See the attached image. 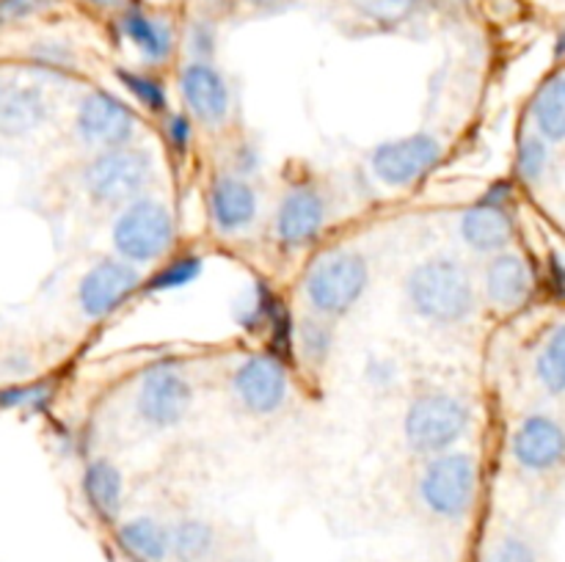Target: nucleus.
Instances as JSON below:
<instances>
[{
	"label": "nucleus",
	"instance_id": "nucleus-1",
	"mask_svg": "<svg viewBox=\"0 0 565 562\" xmlns=\"http://www.w3.org/2000/svg\"><path fill=\"white\" fill-rule=\"evenodd\" d=\"M403 301L417 323L441 334L469 325L480 309L472 268L445 251L428 253L408 268L403 275Z\"/></svg>",
	"mask_w": 565,
	"mask_h": 562
},
{
	"label": "nucleus",
	"instance_id": "nucleus-2",
	"mask_svg": "<svg viewBox=\"0 0 565 562\" xmlns=\"http://www.w3.org/2000/svg\"><path fill=\"white\" fill-rule=\"evenodd\" d=\"M152 187H158V154L143 141L83 152L72 169V193L92 213L114 215Z\"/></svg>",
	"mask_w": 565,
	"mask_h": 562
},
{
	"label": "nucleus",
	"instance_id": "nucleus-3",
	"mask_svg": "<svg viewBox=\"0 0 565 562\" xmlns=\"http://www.w3.org/2000/svg\"><path fill=\"white\" fill-rule=\"evenodd\" d=\"M373 281L370 259L356 246H329L315 253L298 279L303 312L337 325L356 312Z\"/></svg>",
	"mask_w": 565,
	"mask_h": 562
},
{
	"label": "nucleus",
	"instance_id": "nucleus-4",
	"mask_svg": "<svg viewBox=\"0 0 565 562\" xmlns=\"http://www.w3.org/2000/svg\"><path fill=\"white\" fill-rule=\"evenodd\" d=\"M177 215L169 198L152 187L110 215V251L132 268H158L174 253Z\"/></svg>",
	"mask_w": 565,
	"mask_h": 562
},
{
	"label": "nucleus",
	"instance_id": "nucleus-5",
	"mask_svg": "<svg viewBox=\"0 0 565 562\" xmlns=\"http://www.w3.org/2000/svg\"><path fill=\"white\" fill-rule=\"evenodd\" d=\"M472 402L461 391L430 386L419 389L403 411V441L419 461L456 450L472 430Z\"/></svg>",
	"mask_w": 565,
	"mask_h": 562
},
{
	"label": "nucleus",
	"instance_id": "nucleus-6",
	"mask_svg": "<svg viewBox=\"0 0 565 562\" xmlns=\"http://www.w3.org/2000/svg\"><path fill=\"white\" fill-rule=\"evenodd\" d=\"M417 499L441 521H461L472 512L480 490V468L472 452L447 450L423 457L417 472Z\"/></svg>",
	"mask_w": 565,
	"mask_h": 562
},
{
	"label": "nucleus",
	"instance_id": "nucleus-7",
	"mask_svg": "<svg viewBox=\"0 0 565 562\" xmlns=\"http://www.w3.org/2000/svg\"><path fill=\"white\" fill-rule=\"evenodd\" d=\"M331 220V193L318 176L301 174L287 182L270 213V240L281 253L309 251Z\"/></svg>",
	"mask_w": 565,
	"mask_h": 562
},
{
	"label": "nucleus",
	"instance_id": "nucleus-8",
	"mask_svg": "<svg viewBox=\"0 0 565 562\" xmlns=\"http://www.w3.org/2000/svg\"><path fill=\"white\" fill-rule=\"evenodd\" d=\"M196 406V386L177 364L143 369L132 389V417L152 433H166L185 422Z\"/></svg>",
	"mask_w": 565,
	"mask_h": 562
},
{
	"label": "nucleus",
	"instance_id": "nucleus-9",
	"mask_svg": "<svg viewBox=\"0 0 565 562\" xmlns=\"http://www.w3.org/2000/svg\"><path fill=\"white\" fill-rule=\"evenodd\" d=\"M72 136L83 152L143 141V121L127 99L105 88H88L72 108Z\"/></svg>",
	"mask_w": 565,
	"mask_h": 562
},
{
	"label": "nucleus",
	"instance_id": "nucleus-10",
	"mask_svg": "<svg viewBox=\"0 0 565 562\" xmlns=\"http://www.w3.org/2000/svg\"><path fill=\"white\" fill-rule=\"evenodd\" d=\"M182 114L207 136H224L235 121V91L210 58H191L177 69Z\"/></svg>",
	"mask_w": 565,
	"mask_h": 562
},
{
	"label": "nucleus",
	"instance_id": "nucleus-11",
	"mask_svg": "<svg viewBox=\"0 0 565 562\" xmlns=\"http://www.w3.org/2000/svg\"><path fill=\"white\" fill-rule=\"evenodd\" d=\"M447 154V143L439 132L417 130L408 136L381 141L370 152V174L390 191H408L434 174Z\"/></svg>",
	"mask_w": 565,
	"mask_h": 562
},
{
	"label": "nucleus",
	"instance_id": "nucleus-12",
	"mask_svg": "<svg viewBox=\"0 0 565 562\" xmlns=\"http://www.w3.org/2000/svg\"><path fill=\"white\" fill-rule=\"evenodd\" d=\"M204 213L210 229L226 240L252 235L263 215V196L254 176L241 174L230 165L215 169L204 187Z\"/></svg>",
	"mask_w": 565,
	"mask_h": 562
},
{
	"label": "nucleus",
	"instance_id": "nucleus-13",
	"mask_svg": "<svg viewBox=\"0 0 565 562\" xmlns=\"http://www.w3.org/2000/svg\"><path fill=\"white\" fill-rule=\"evenodd\" d=\"M290 375L270 353H246L230 369V395L246 417L270 419L290 402Z\"/></svg>",
	"mask_w": 565,
	"mask_h": 562
},
{
	"label": "nucleus",
	"instance_id": "nucleus-14",
	"mask_svg": "<svg viewBox=\"0 0 565 562\" xmlns=\"http://www.w3.org/2000/svg\"><path fill=\"white\" fill-rule=\"evenodd\" d=\"M143 284V270L132 268L119 257H99L81 273L75 287L77 312L86 323H103L119 312L138 287Z\"/></svg>",
	"mask_w": 565,
	"mask_h": 562
},
{
	"label": "nucleus",
	"instance_id": "nucleus-15",
	"mask_svg": "<svg viewBox=\"0 0 565 562\" xmlns=\"http://www.w3.org/2000/svg\"><path fill=\"white\" fill-rule=\"evenodd\" d=\"M533 292V270L516 251H500L486 257L478 281V295L494 312H516Z\"/></svg>",
	"mask_w": 565,
	"mask_h": 562
},
{
	"label": "nucleus",
	"instance_id": "nucleus-16",
	"mask_svg": "<svg viewBox=\"0 0 565 562\" xmlns=\"http://www.w3.org/2000/svg\"><path fill=\"white\" fill-rule=\"evenodd\" d=\"M511 455L524 472H552L565 461V428L544 413L524 417L511 435Z\"/></svg>",
	"mask_w": 565,
	"mask_h": 562
},
{
	"label": "nucleus",
	"instance_id": "nucleus-17",
	"mask_svg": "<svg viewBox=\"0 0 565 562\" xmlns=\"http://www.w3.org/2000/svg\"><path fill=\"white\" fill-rule=\"evenodd\" d=\"M53 119V99L39 83H0V136L25 138Z\"/></svg>",
	"mask_w": 565,
	"mask_h": 562
},
{
	"label": "nucleus",
	"instance_id": "nucleus-18",
	"mask_svg": "<svg viewBox=\"0 0 565 562\" xmlns=\"http://www.w3.org/2000/svg\"><path fill=\"white\" fill-rule=\"evenodd\" d=\"M458 240L478 257H491L511 246L513 220L505 207L494 202H478L461 209L456 220Z\"/></svg>",
	"mask_w": 565,
	"mask_h": 562
},
{
	"label": "nucleus",
	"instance_id": "nucleus-19",
	"mask_svg": "<svg viewBox=\"0 0 565 562\" xmlns=\"http://www.w3.org/2000/svg\"><path fill=\"white\" fill-rule=\"evenodd\" d=\"M119 25L127 42L138 50V55H141V61L149 69L166 64L171 53H174V31L160 17L143 14L138 9H127L121 14Z\"/></svg>",
	"mask_w": 565,
	"mask_h": 562
},
{
	"label": "nucleus",
	"instance_id": "nucleus-20",
	"mask_svg": "<svg viewBox=\"0 0 565 562\" xmlns=\"http://www.w3.org/2000/svg\"><path fill=\"white\" fill-rule=\"evenodd\" d=\"M83 494L103 521H116L125 501V474L108 457H97L83 472Z\"/></svg>",
	"mask_w": 565,
	"mask_h": 562
},
{
	"label": "nucleus",
	"instance_id": "nucleus-21",
	"mask_svg": "<svg viewBox=\"0 0 565 562\" xmlns=\"http://www.w3.org/2000/svg\"><path fill=\"white\" fill-rule=\"evenodd\" d=\"M119 543L138 562L169 560V527L152 516H136L119 523Z\"/></svg>",
	"mask_w": 565,
	"mask_h": 562
},
{
	"label": "nucleus",
	"instance_id": "nucleus-22",
	"mask_svg": "<svg viewBox=\"0 0 565 562\" xmlns=\"http://www.w3.org/2000/svg\"><path fill=\"white\" fill-rule=\"evenodd\" d=\"M530 116H533L535 132L546 143L565 141V75L552 77L539 88L530 105Z\"/></svg>",
	"mask_w": 565,
	"mask_h": 562
},
{
	"label": "nucleus",
	"instance_id": "nucleus-23",
	"mask_svg": "<svg viewBox=\"0 0 565 562\" xmlns=\"http://www.w3.org/2000/svg\"><path fill=\"white\" fill-rule=\"evenodd\" d=\"M215 549L213 523L202 518H180L169 527V556L177 562H204Z\"/></svg>",
	"mask_w": 565,
	"mask_h": 562
},
{
	"label": "nucleus",
	"instance_id": "nucleus-24",
	"mask_svg": "<svg viewBox=\"0 0 565 562\" xmlns=\"http://www.w3.org/2000/svg\"><path fill=\"white\" fill-rule=\"evenodd\" d=\"M334 331L337 325L326 323V320L312 317V314L303 312L301 320L296 325V347L301 353L303 361L312 369H323V364L329 361L331 347H334Z\"/></svg>",
	"mask_w": 565,
	"mask_h": 562
},
{
	"label": "nucleus",
	"instance_id": "nucleus-25",
	"mask_svg": "<svg viewBox=\"0 0 565 562\" xmlns=\"http://www.w3.org/2000/svg\"><path fill=\"white\" fill-rule=\"evenodd\" d=\"M535 378L550 395L565 391V325H557L535 356Z\"/></svg>",
	"mask_w": 565,
	"mask_h": 562
},
{
	"label": "nucleus",
	"instance_id": "nucleus-26",
	"mask_svg": "<svg viewBox=\"0 0 565 562\" xmlns=\"http://www.w3.org/2000/svg\"><path fill=\"white\" fill-rule=\"evenodd\" d=\"M348 3H351V9L356 11L362 20L381 28H392L401 25L403 20H408V17L419 9L423 0H348Z\"/></svg>",
	"mask_w": 565,
	"mask_h": 562
},
{
	"label": "nucleus",
	"instance_id": "nucleus-27",
	"mask_svg": "<svg viewBox=\"0 0 565 562\" xmlns=\"http://www.w3.org/2000/svg\"><path fill=\"white\" fill-rule=\"evenodd\" d=\"M31 69L44 80H66L75 75V53L64 44H39L31 50Z\"/></svg>",
	"mask_w": 565,
	"mask_h": 562
},
{
	"label": "nucleus",
	"instance_id": "nucleus-28",
	"mask_svg": "<svg viewBox=\"0 0 565 562\" xmlns=\"http://www.w3.org/2000/svg\"><path fill=\"white\" fill-rule=\"evenodd\" d=\"M516 163H519V174H522V180H527V182L541 180L546 171V165H550V143H546L539 132L522 138V143H519Z\"/></svg>",
	"mask_w": 565,
	"mask_h": 562
},
{
	"label": "nucleus",
	"instance_id": "nucleus-29",
	"mask_svg": "<svg viewBox=\"0 0 565 562\" xmlns=\"http://www.w3.org/2000/svg\"><path fill=\"white\" fill-rule=\"evenodd\" d=\"M119 77L125 80V86L130 88L132 94H138V99L143 102V108L152 110L154 116H163L166 110H169V105H166V91L163 86L158 83V77L152 75V72H119Z\"/></svg>",
	"mask_w": 565,
	"mask_h": 562
},
{
	"label": "nucleus",
	"instance_id": "nucleus-30",
	"mask_svg": "<svg viewBox=\"0 0 565 562\" xmlns=\"http://www.w3.org/2000/svg\"><path fill=\"white\" fill-rule=\"evenodd\" d=\"M483 562H539V556H535L533 545L527 540L516 538V534H505V538L491 545Z\"/></svg>",
	"mask_w": 565,
	"mask_h": 562
},
{
	"label": "nucleus",
	"instance_id": "nucleus-31",
	"mask_svg": "<svg viewBox=\"0 0 565 562\" xmlns=\"http://www.w3.org/2000/svg\"><path fill=\"white\" fill-rule=\"evenodd\" d=\"M53 0H0V22H17L47 9Z\"/></svg>",
	"mask_w": 565,
	"mask_h": 562
},
{
	"label": "nucleus",
	"instance_id": "nucleus-32",
	"mask_svg": "<svg viewBox=\"0 0 565 562\" xmlns=\"http://www.w3.org/2000/svg\"><path fill=\"white\" fill-rule=\"evenodd\" d=\"M241 3L254 6V9H276V6L287 3V0H241Z\"/></svg>",
	"mask_w": 565,
	"mask_h": 562
},
{
	"label": "nucleus",
	"instance_id": "nucleus-33",
	"mask_svg": "<svg viewBox=\"0 0 565 562\" xmlns=\"http://www.w3.org/2000/svg\"><path fill=\"white\" fill-rule=\"evenodd\" d=\"M86 3L97 6V9H114V6H121L125 0H86Z\"/></svg>",
	"mask_w": 565,
	"mask_h": 562
},
{
	"label": "nucleus",
	"instance_id": "nucleus-34",
	"mask_svg": "<svg viewBox=\"0 0 565 562\" xmlns=\"http://www.w3.org/2000/svg\"><path fill=\"white\" fill-rule=\"evenodd\" d=\"M235 562H243V560H235Z\"/></svg>",
	"mask_w": 565,
	"mask_h": 562
}]
</instances>
